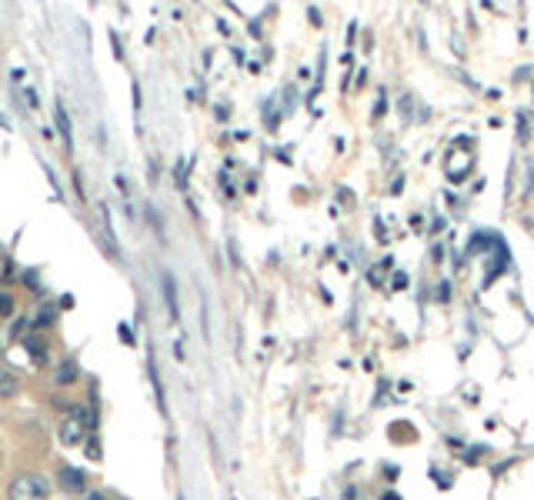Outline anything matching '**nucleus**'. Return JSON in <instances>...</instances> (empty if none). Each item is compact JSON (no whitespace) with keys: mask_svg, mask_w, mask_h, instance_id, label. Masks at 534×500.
Segmentation results:
<instances>
[{"mask_svg":"<svg viewBox=\"0 0 534 500\" xmlns=\"http://www.w3.org/2000/svg\"><path fill=\"white\" fill-rule=\"evenodd\" d=\"M54 123H57V130H61L64 147H74V137H71V121H67V110L61 107V100H57V107H54Z\"/></svg>","mask_w":534,"mask_h":500,"instance_id":"obj_7","label":"nucleus"},{"mask_svg":"<svg viewBox=\"0 0 534 500\" xmlns=\"http://www.w3.org/2000/svg\"><path fill=\"white\" fill-rule=\"evenodd\" d=\"M77 380H80V367H77V361H61L57 370H54V384H57V387H74Z\"/></svg>","mask_w":534,"mask_h":500,"instance_id":"obj_4","label":"nucleus"},{"mask_svg":"<svg viewBox=\"0 0 534 500\" xmlns=\"http://www.w3.org/2000/svg\"><path fill=\"white\" fill-rule=\"evenodd\" d=\"M164 294H168V307H170V317L177 320V301H174V280H170V273H164Z\"/></svg>","mask_w":534,"mask_h":500,"instance_id":"obj_11","label":"nucleus"},{"mask_svg":"<svg viewBox=\"0 0 534 500\" xmlns=\"http://www.w3.org/2000/svg\"><path fill=\"white\" fill-rule=\"evenodd\" d=\"M54 484L37 470H20L7 484V500H50Z\"/></svg>","mask_w":534,"mask_h":500,"instance_id":"obj_1","label":"nucleus"},{"mask_svg":"<svg viewBox=\"0 0 534 500\" xmlns=\"http://www.w3.org/2000/svg\"><path fill=\"white\" fill-rule=\"evenodd\" d=\"M20 394V374L10 367H0V400Z\"/></svg>","mask_w":534,"mask_h":500,"instance_id":"obj_5","label":"nucleus"},{"mask_svg":"<svg viewBox=\"0 0 534 500\" xmlns=\"http://www.w3.org/2000/svg\"><path fill=\"white\" fill-rule=\"evenodd\" d=\"M24 347H27V354H31V361H34V367H44L47 364V340L44 337H27L24 340Z\"/></svg>","mask_w":534,"mask_h":500,"instance_id":"obj_6","label":"nucleus"},{"mask_svg":"<svg viewBox=\"0 0 534 500\" xmlns=\"http://www.w3.org/2000/svg\"><path fill=\"white\" fill-rule=\"evenodd\" d=\"M91 434V424L87 421H80V417H64L61 421V430H57V437H61L64 447H77V444H84Z\"/></svg>","mask_w":534,"mask_h":500,"instance_id":"obj_3","label":"nucleus"},{"mask_svg":"<svg viewBox=\"0 0 534 500\" xmlns=\"http://www.w3.org/2000/svg\"><path fill=\"white\" fill-rule=\"evenodd\" d=\"M54 320H57V314H54V307H44V310H40V314H37V317H34V331H44V327H50V324H54Z\"/></svg>","mask_w":534,"mask_h":500,"instance_id":"obj_9","label":"nucleus"},{"mask_svg":"<svg viewBox=\"0 0 534 500\" xmlns=\"http://www.w3.org/2000/svg\"><path fill=\"white\" fill-rule=\"evenodd\" d=\"M84 444H87V454H91V460H104V450H101V437H97V430H91Z\"/></svg>","mask_w":534,"mask_h":500,"instance_id":"obj_10","label":"nucleus"},{"mask_svg":"<svg viewBox=\"0 0 534 500\" xmlns=\"http://www.w3.org/2000/svg\"><path fill=\"white\" fill-rule=\"evenodd\" d=\"M87 500H107L104 494H97V490H87Z\"/></svg>","mask_w":534,"mask_h":500,"instance_id":"obj_13","label":"nucleus"},{"mask_svg":"<svg viewBox=\"0 0 534 500\" xmlns=\"http://www.w3.org/2000/svg\"><path fill=\"white\" fill-rule=\"evenodd\" d=\"M147 370H151V380H154V391H157V400H161V410H168L164 407V387H161V377H157V364L147 361Z\"/></svg>","mask_w":534,"mask_h":500,"instance_id":"obj_12","label":"nucleus"},{"mask_svg":"<svg viewBox=\"0 0 534 500\" xmlns=\"http://www.w3.org/2000/svg\"><path fill=\"white\" fill-rule=\"evenodd\" d=\"M14 310H17V301H14V294H10V290H0V320L14 317Z\"/></svg>","mask_w":534,"mask_h":500,"instance_id":"obj_8","label":"nucleus"},{"mask_svg":"<svg viewBox=\"0 0 534 500\" xmlns=\"http://www.w3.org/2000/svg\"><path fill=\"white\" fill-rule=\"evenodd\" d=\"M54 480H57V487H61L64 494H87V470L80 467H71V464H61L57 467V474H54Z\"/></svg>","mask_w":534,"mask_h":500,"instance_id":"obj_2","label":"nucleus"}]
</instances>
